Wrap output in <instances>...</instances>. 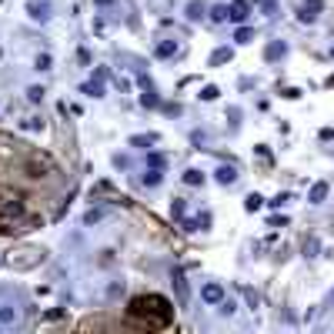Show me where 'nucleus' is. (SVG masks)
I'll return each instance as SVG.
<instances>
[{
  "mask_svg": "<svg viewBox=\"0 0 334 334\" xmlns=\"http://www.w3.org/2000/svg\"><path fill=\"white\" fill-rule=\"evenodd\" d=\"M267 224H274V227H284V224H287V217H284V214H271V217H267Z\"/></svg>",
  "mask_w": 334,
  "mask_h": 334,
  "instance_id": "19",
  "label": "nucleus"
},
{
  "mask_svg": "<svg viewBox=\"0 0 334 334\" xmlns=\"http://www.w3.org/2000/svg\"><path fill=\"white\" fill-rule=\"evenodd\" d=\"M204 17V3H191L187 7V20H201Z\"/></svg>",
  "mask_w": 334,
  "mask_h": 334,
  "instance_id": "14",
  "label": "nucleus"
},
{
  "mask_svg": "<svg viewBox=\"0 0 334 334\" xmlns=\"http://www.w3.org/2000/svg\"><path fill=\"white\" fill-rule=\"evenodd\" d=\"M217 97V87H207V91H201V100H214Z\"/></svg>",
  "mask_w": 334,
  "mask_h": 334,
  "instance_id": "22",
  "label": "nucleus"
},
{
  "mask_svg": "<svg viewBox=\"0 0 334 334\" xmlns=\"http://www.w3.org/2000/svg\"><path fill=\"white\" fill-rule=\"evenodd\" d=\"M217 181H221V184H234V181H238V170H231V167H221V170H217Z\"/></svg>",
  "mask_w": 334,
  "mask_h": 334,
  "instance_id": "8",
  "label": "nucleus"
},
{
  "mask_svg": "<svg viewBox=\"0 0 334 334\" xmlns=\"http://www.w3.org/2000/svg\"><path fill=\"white\" fill-rule=\"evenodd\" d=\"M94 3H111V0H94Z\"/></svg>",
  "mask_w": 334,
  "mask_h": 334,
  "instance_id": "26",
  "label": "nucleus"
},
{
  "mask_svg": "<svg viewBox=\"0 0 334 334\" xmlns=\"http://www.w3.org/2000/svg\"><path fill=\"white\" fill-rule=\"evenodd\" d=\"M3 214H7V217H20V214H24V204L10 201V204H3Z\"/></svg>",
  "mask_w": 334,
  "mask_h": 334,
  "instance_id": "13",
  "label": "nucleus"
},
{
  "mask_svg": "<svg viewBox=\"0 0 334 334\" xmlns=\"http://www.w3.org/2000/svg\"><path fill=\"white\" fill-rule=\"evenodd\" d=\"M234 40H238V44H247V40H251V30H247V27H238Z\"/></svg>",
  "mask_w": 334,
  "mask_h": 334,
  "instance_id": "16",
  "label": "nucleus"
},
{
  "mask_svg": "<svg viewBox=\"0 0 334 334\" xmlns=\"http://www.w3.org/2000/svg\"><path fill=\"white\" fill-rule=\"evenodd\" d=\"M147 164L154 167V170H161V167H164V157H161V154H150V157H147Z\"/></svg>",
  "mask_w": 334,
  "mask_h": 334,
  "instance_id": "17",
  "label": "nucleus"
},
{
  "mask_svg": "<svg viewBox=\"0 0 334 334\" xmlns=\"http://www.w3.org/2000/svg\"><path fill=\"white\" fill-rule=\"evenodd\" d=\"M154 141H157V137H154V134H137V137H134V141H130V144H134V147H150V144H154Z\"/></svg>",
  "mask_w": 334,
  "mask_h": 334,
  "instance_id": "11",
  "label": "nucleus"
},
{
  "mask_svg": "<svg viewBox=\"0 0 334 334\" xmlns=\"http://www.w3.org/2000/svg\"><path fill=\"white\" fill-rule=\"evenodd\" d=\"M247 14H251L247 0H234V3H231V10H227V17H231V20H238V24H241V20H247Z\"/></svg>",
  "mask_w": 334,
  "mask_h": 334,
  "instance_id": "3",
  "label": "nucleus"
},
{
  "mask_svg": "<svg viewBox=\"0 0 334 334\" xmlns=\"http://www.w3.org/2000/svg\"><path fill=\"white\" fill-rule=\"evenodd\" d=\"M184 184H191V187L204 184V174H201V170H184Z\"/></svg>",
  "mask_w": 334,
  "mask_h": 334,
  "instance_id": "9",
  "label": "nucleus"
},
{
  "mask_svg": "<svg viewBox=\"0 0 334 334\" xmlns=\"http://www.w3.org/2000/svg\"><path fill=\"white\" fill-rule=\"evenodd\" d=\"M27 97H30L34 104H37V100H44V87H30V91H27Z\"/></svg>",
  "mask_w": 334,
  "mask_h": 334,
  "instance_id": "18",
  "label": "nucleus"
},
{
  "mask_svg": "<svg viewBox=\"0 0 334 334\" xmlns=\"http://www.w3.org/2000/svg\"><path fill=\"white\" fill-rule=\"evenodd\" d=\"M170 284H174V294H177V304H187V301H191V287H187L184 271H174V274H170Z\"/></svg>",
  "mask_w": 334,
  "mask_h": 334,
  "instance_id": "1",
  "label": "nucleus"
},
{
  "mask_svg": "<svg viewBox=\"0 0 334 334\" xmlns=\"http://www.w3.org/2000/svg\"><path fill=\"white\" fill-rule=\"evenodd\" d=\"M141 104H144V107H157V97H154V94H144Z\"/></svg>",
  "mask_w": 334,
  "mask_h": 334,
  "instance_id": "21",
  "label": "nucleus"
},
{
  "mask_svg": "<svg viewBox=\"0 0 334 334\" xmlns=\"http://www.w3.org/2000/svg\"><path fill=\"white\" fill-rule=\"evenodd\" d=\"M224 60H231V47H217L211 54V64H224Z\"/></svg>",
  "mask_w": 334,
  "mask_h": 334,
  "instance_id": "10",
  "label": "nucleus"
},
{
  "mask_svg": "<svg viewBox=\"0 0 334 334\" xmlns=\"http://www.w3.org/2000/svg\"><path fill=\"white\" fill-rule=\"evenodd\" d=\"M321 10H324V0H304V3H301V10H297V17L304 20V24H311V20H317Z\"/></svg>",
  "mask_w": 334,
  "mask_h": 334,
  "instance_id": "2",
  "label": "nucleus"
},
{
  "mask_svg": "<svg viewBox=\"0 0 334 334\" xmlns=\"http://www.w3.org/2000/svg\"><path fill=\"white\" fill-rule=\"evenodd\" d=\"M177 54V44H174V40H161V44H157V57H174Z\"/></svg>",
  "mask_w": 334,
  "mask_h": 334,
  "instance_id": "5",
  "label": "nucleus"
},
{
  "mask_svg": "<svg viewBox=\"0 0 334 334\" xmlns=\"http://www.w3.org/2000/svg\"><path fill=\"white\" fill-rule=\"evenodd\" d=\"M157 181H161V174H157V170H154V174H144V184H157Z\"/></svg>",
  "mask_w": 334,
  "mask_h": 334,
  "instance_id": "23",
  "label": "nucleus"
},
{
  "mask_svg": "<svg viewBox=\"0 0 334 334\" xmlns=\"http://www.w3.org/2000/svg\"><path fill=\"white\" fill-rule=\"evenodd\" d=\"M0 321H14V308H3L0 311Z\"/></svg>",
  "mask_w": 334,
  "mask_h": 334,
  "instance_id": "25",
  "label": "nucleus"
},
{
  "mask_svg": "<svg viewBox=\"0 0 334 334\" xmlns=\"http://www.w3.org/2000/svg\"><path fill=\"white\" fill-rule=\"evenodd\" d=\"M211 20H217V24L227 20V7H214V10H211Z\"/></svg>",
  "mask_w": 334,
  "mask_h": 334,
  "instance_id": "15",
  "label": "nucleus"
},
{
  "mask_svg": "<svg viewBox=\"0 0 334 334\" xmlns=\"http://www.w3.org/2000/svg\"><path fill=\"white\" fill-rule=\"evenodd\" d=\"M201 297H204L207 304H221V301H224V287H221V284H207L204 291H201Z\"/></svg>",
  "mask_w": 334,
  "mask_h": 334,
  "instance_id": "4",
  "label": "nucleus"
},
{
  "mask_svg": "<svg viewBox=\"0 0 334 334\" xmlns=\"http://www.w3.org/2000/svg\"><path fill=\"white\" fill-rule=\"evenodd\" d=\"M80 91H84V94H94V97H100V94H104V87H100V80H87Z\"/></svg>",
  "mask_w": 334,
  "mask_h": 334,
  "instance_id": "12",
  "label": "nucleus"
},
{
  "mask_svg": "<svg viewBox=\"0 0 334 334\" xmlns=\"http://www.w3.org/2000/svg\"><path fill=\"white\" fill-rule=\"evenodd\" d=\"M328 197V184H314L311 187V204H321Z\"/></svg>",
  "mask_w": 334,
  "mask_h": 334,
  "instance_id": "7",
  "label": "nucleus"
},
{
  "mask_svg": "<svg viewBox=\"0 0 334 334\" xmlns=\"http://www.w3.org/2000/svg\"><path fill=\"white\" fill-rule=\"evenodd\" d=\"M261 204H264V201H261L258 194H251V197H247V211H258Z\"/></svg>",
  "mask_w": 334,
  "mask_h": 334,
  "instance_id": "20",
  "label": "nucleus"
},
{
  "mask_svg": "<svg viewBox=\"0 0 334 334\" xmlns=\"http://www.w3.org/2000/svg\"><path fill=\"white\" fill-rule=\"evenodd\" d=\"M37 67H40V71H47V67H50V57H47V54L37 57Z\"/></svg>",
  "mask_w": 334,
  "mask_h": 334,
  "instance_id": "24",
  "label": "nucleus"
},
{
  "mask_svg": "<svg viewBox=\"0 0 334 334\" xmlns=\"http://www.w3.org/2000/svg\"><path fill=\"white\" fill-rule=\"evenodd\" d=\"M284 50H287L284 44H267V50H264V57H267V60H278V57H284Z\"/></svg>",
  "mask_w": 334,
  "mask_h": 334,
  "instance_id": "6",
  "label": "nucleus"
}]
</instances>
